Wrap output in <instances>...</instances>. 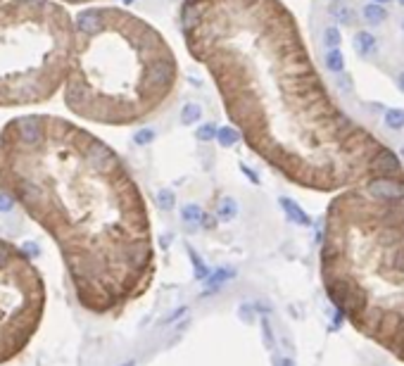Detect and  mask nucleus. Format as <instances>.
<instances>
[{
  "label": "nucleus",
  "mask_w": 404,
  "mask_h": 366,
  "mask_svg": "<svg viewBox=\"0 0 404 366\" xmlns=\"http://www.w3.org/2000/svg\"><path fill=\"white\" fill-rule=\"evenodd\" d=\"M343 36H340V29L338 26H328V29L323 31V43L328 45V48H338Z\"/></svg>",
  "instance_id": "18"
},
{
  "label": "nucleus",
  "mask_w": 404,
  "mask_h": 366,
  "mask_svg": "<svg viewBox=\"0 0 404 366\" xmlns=\"http://www.w3.org/2000/svg\"><path fill=\"white\" fill-rule=\"evenodd\" d=\"M74 57V22L55 0L0 3V110L57 96Z\"/></svg>",
  "instance_id": "3"
},
{
  "label": "nucleus",
  "mask_w": 404,
  "mask_h": 366,
  "mask_svg": "<svg viewBox=\"0 0 404 366\" xmlns=\"http://www.w3.org/2000/svg\"><path fill=\"white\" fill-rule=\"evenodd\" d=\"M374 3H378V5H385V3H390V0H374Z\"/></svg>",
  "instance_id": "27"
},
{
  "label": "nucleus",
  "mask_w": 404,
  "mask_h": 366,
  "mask_svg": "<svg viewBox=\"0 0 404 366\" xmlns=\"http://www.w3.org/2000/svg\"><path fill=\"white\" fill-rule=\"evenodd\" d=\"M124 3H131V0H124Z\"/></svg>",
  "instance_id": "29"
},
{
  "label": "nucleus",
  "mask_w": 404,
  "mask_h": 366,
  "mask_svg": "<svg viewBox=\"0 0 404 366\" xmlns=\"http://www.w3.org/2000/svg\"><path fill=\"white\" fill-rule=\"evenodd\" d=\"M368 193L378 200H385V202H395L404 195V186L395 178H388V176H378L368 183Z\"/></svg>",
  "instance_id": "6"
},
{
  "label": "nucleus",
  "mask_w": 404,
  "mask_h": 366,
  "mask_svg": "<svg viewBox=\"0 0 404 366\" xmlns=\"http://www.w3.org/2000/svg\"><path fill=\"white\" fill-rule=\"evenodd\" d=\"M157 200H160L162 209H171V207H174V193H171V191H162Z\"/></svg>",
  "instance_id": "23"
},
{
  "label": "nucleus",
  "mask_w": 404,
  "mask_h": 366,
  "mask_svg": "<svg viewBox=\"0 0 404 366\" xmlns=\"http://www.w3.org/2000/svg\"><path fill=\"white\" fill-rule=\"evenodd\" d=\"M361 15H364V22L376 26V24H381L383 19H385V10H383V5H378V3H371V5H364Z\"/></svg>",
  "instance_id": "12"
},
{
  "label": "nucleus",
  "mask_w": 404,
  "mask_h": 366,
  "mask_svg": "<svg viewBox=\"0 0 404 366\" xmlns=\"http://www.w3.org/2000/svg\"><path fill=\"white\" fill-rule=\"evenodd\" d=\"M235 212H238V207H235V202L231 198H224L219 202V217L221 219H231V217H235Z\"/></svg>",
  "instance_id": "19"
},
{
  "label": "nucleus",
  "mask_w": 404,
  "mask_h": 366,
  "mask_svg": "<svg viewBox=\"0 0 404 366\" xmlns=\"http://www.w3.org/2000/svg\"><path fill=\"white\" fill-rule=\"evenodd\" d=\"M181 214H183V221L185 224H193V226H200L202 221H205V212H202V207L200 205H185L183 209H181Z\"/></svg>",
  "instance_id": "14"
},
{
  "label": "nucleus",
  "mask_w": 404,
  "mask_h": 366,
  "mask_svg": "<svg viewBox=\"0 0 404 366\" xmlns=\"http://www.w3.org/2000/svg\"><path fill=\"white\" fill-rule=\"evenodd\" d=\"M195 136H198V140H212V138H216V136H219V129H216V124L207 121V124L198 126Z\"/></svg>",
  "instance_id": "17"
},
{
  "label": "nucleus",
  "mask_w": 404,
  "mask_h": 366,
  "mask_svg": "<svg viewBox=\"0 0 404 366\" xmlns=\"http://www.w3.org/2000/svg\"><path fill=\"white\" fill-rule=\"evenodd\" d=\"M228 279H231V271H228V269H219L216 273H212V276H209V286H221V283H224V281H228Z\"/></svg>",
  "instance_id": "21"
},
{
  "label": "nucleus",
  "mask_w": 404,
  "mask_h": 366,
  "mask_svg": "<svg viewBox=\"0 0 404 366\" xmlns=\"http://www.w3.org/2000/svg\"><path fill=\"white\" fill-rule=\"evenodd\" d=\"M200 117H202V107L195 103H185L183 107H181V121H183L185 126H193L198 124Z\"/></svg>",
  "instance_id": "13"
},
{
  "label": "nucleus",
  "mask_w": 404,
  "mask_h": 366,
  "mask_svg": "<svg viewBox=\"0 0 404 366\" xmlns=\"http://www.w3.org/2000/svg\"><path fill=\"white\" fill-rule=\"evenodd\" d=\"M150 140H154V131H152V129H140V131L136 133V143H138V145H147Z\"/></svg>",
  "instance_id": "22"
},
{
  "label": "nucleus",
  "mask_w": 404,
  "mask_h": 366,
  "mask_svg": "<svg viewBox=\"0 0 404 366\" xmlns=\"http://www.w3.org/2000/svg\"><path fill=\"white\" fill-rule=\"evenodd\" d=\"M333 15L338 17V22L340 24H352L354 22V15H352V10L347 8V5H338V0H333Z\"/></svg>",
  "instance_id": "16"
},
{
  "label": "nucleus",
  "mask_w": 404,
  "mask_h": 366,
  "mask_svg": "<svg viewBox=\"0 0 404 366\" xmlns=\"http://www.w3.org/2000/svg\"><path fill=\"white\" fill-rule=\"evenodd\" d=\"M281 207H283V212H286V217H288V221H293V224H297V226H307L309 221V214L302 209L295 200H290V198H281Z\"/></svg>",
  "instance_id": "8"
},
{
  "label": "nucleus",
  "mask_w": 404,
  "mask_h": 366,
  "mask_svg": "<svg viewBox=\"0 0 404 366\" xmlns=\"http://www.w3.org/2000/svg\"><path fill=\"white\" fill-rule=\"evenodd\" d=\"M383 121H385L388 129L399 131V129H404V110L402 107H390V110H385V114H383Z\"/></svg>",
  "instance_id": "11"
},
{
  "label": "nucleus",
  "mask_w": 404,
  "mask_h": 366,
  "mask_svg": "<svg viewBox=\"0 0 404 366\" xmlns=\"http://www.w3.org/2000/svg\"><path fill=\"white\" fill-rule=\"evenodd\" d=\"M216 138H219V143L224 147H231V145H235V143L240 140V133H238V129H233V126H221Z\"/></svg>",
  "instance_id": "15"
},
{
  "label": "nucleus",
  "mask_w": 404,
  "mask_h": 366,
  "mask_svg": "<svg viewBox=\"0 0 404 366\" xmlns=\"http://www.w3.org/2000/svg\"><path fill=\"white\" fill-rule=\"evenodd\" d=\"M240 171H242V174H245V176H247V178H250L252 183H259V176L255 174V171H252L250 167H245V164H242V167H240Z\"/></svg>",
  "instance_id": "24"
},
{
  "label": "nucleus",
  "mask_w": 404,
  "mask_h": 366,
  "mask_svg": "<svg viewBox=\"0 0 404 366\" xmlns=\"http://www.w3.org/2000/svg\"><path fill=\"white\" fill-rule=\"evenodd\" d=\"M0 3H5V0H0Z\"/></svg>",
  "instance_id": "30"
},
{
  "label": "nucleus",
  "mask_w": 404,
  "mask_h": 366,
  "mask_svg": "<svg viewBox=\"0 0 404 366\" xmlns=\"http://www.w3.org/2000/svg\"><path fill=\"white\" fill-rule=\"evenodd\" d=\"M328 295H331L333 304L347 316H357L359 312L366 309V300H364V293L361 288L350 279H328V286H326Z\"/></svg>",
  "instance_id": "5"
},
{
  "label": "nucleus",
  "mask_w": 404,
  "mask_h": 366,
  "mask_svg": "<svg viewBox=\"0 0 404 366\" xmlns=\"http://www.w3.org/2000/svg\"><path fill=\"white\" fill-rule=\"evenodd\" d=\"M191 259H193V266H195V276H198L200 281H205L207 276H209V269L202 264V259H200L198 252H191Z\"/></svg>",
  "instance_id": "20"
},
{
  "label": "nucleus",
  "mask_w": 404,
  "mask_h": 366,
  "mask_svg": "<svg viewBox=\"0 0 404 366\" xmlns=\"http://www.w3.org/2000/svg\"><path fill=\"white\" fill-rule=\"evenodd\" d=\"M45 312V283L15 242L0 238V366L19 357Z\"/></svg>",
  "instance_id": "4"
},
{
  "label": "nucleus",
  "mask_w": 404,
  "mask_h": 366,
  "mask_svg": "<svg viewBox=\"0 0 404 366\" xmlns=\"http://www.w3.org/2000/svg\"><path fill=\"white\" fill-rule=\"evenodd\" d=\"M55 3H67V5H83V3H90V0H55Z\"/></svg>",
  "instance_id": "25"
},
{
  "label": "nucleus",
  "mask_w": 404,
  "mask_h": 366,
  "mask_svg": "<svg viewBox=\"0 0 404 366\" xmlns=\"http://www.w3.org/2000/svg\"><path fill=\"white\" fill-rule=\"evenodd\" d=\"M162 45L129 12L90 8L74 22V57L65 81L72 114L98 124H129L160 93L150 74Z\"/></svg>",
  "instance_id": "2"
},
{
  "label": "nucleus",
  "mask_w": 404,
  "mask_h": 366,
  "mask_svg": "<svg viewBox=\"0 0 404 366\" xmlns=\"http://www.w3.org/2000/svg\"><path fill=\"white\" fill-rule=\"evenodd\" d=\"M399 88H402V93H404V72L399 74Z\"/></svg>",
  "instance_id": "26"
},
{
  "label": "nucleus",
  "mask_w": 404,
  "mask_h": 366,
  "mask_svg": "<svg viewBox=\"0 0 404 366\" xmlns=\"http://www.w3.org/2000/svg\"><path fill=\"white\" fill-rule=\"evenodd\" d=\"M397 3H399V5H402V8H404V0H397Z\"/></svg>",
  "instance_id": "28"
},
{
  "label": "nucleus",
  "mask_w": 404,
  "mask_h": 366,
  "mask_svg": "<svg viewBox=\"0 0 404 366\" xmlns=\"http://www.w3.org/2000/svg\"><path fill=\"white\" fill-rule=\"evenodd\" d=\"M326 69L333 74H340L345 69V57H343V52L338 48H328L326 50Z\"/></svg>",
  "instance_id": "10"
},
{
  "label": "nucleus",
  "mask_w": 404,
  "mask_h": 366,
  "mask_svg": "<svg viewBox=\"0 0 404 366\" xmlns=\"http://www.w3.org/2000/svg\"><path fill=\"white\" fill-rule=\"evenodd\" d=\"M374 164V171L378 176H388V178H392V176L399 174V160H397L395 155L390 152V150H383V152L376 155V160L371 162Z\"/></svg>",
  "instance_id": "7"
},
{
  "label": "nucleus",
  "mask_w": 404,
  "mask_h": 366,
  "mask_svg": "<svg viewBox=\"0 0 404 366\" xmlns=\"http://www.w3.org/2000/svg\"><path fill=\"white\" fill-rule=\"evenodd\" d=\"M354 50L361 52V55H371V52H376L374 34H368V31H357V36H354Z\"/></svg>",
  "instance_id": "9"
},
{
  "label": "nucleus",
  "mask_w": 404,
  "mask_h": 366,
  "mask_svg": "<svg viewBox=\"0 0 404 366\" xmlns=\"http://www.w3.org/2000/svg\"><path fill=\"white\" fill-rule=\"evenodd\" d=\"M0 193L57 242L83 309L117 312L147 286L143 202L93 133L55 114L12 117L0 129Z\"/></svg>",
  "instance_id": "1"
}]
</instances>
